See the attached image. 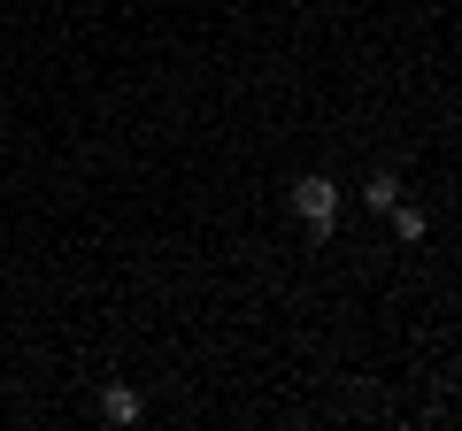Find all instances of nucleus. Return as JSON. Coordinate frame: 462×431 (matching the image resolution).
<instances>
[{
	"label": "nucleus",
	"mask_w": 462,
	"mask_h": 431,
	"mask_svg": "<svg viewBox=\"0 0 462 431\" xmlns=\"http://www.w3.org/2000/svg\"><path fill=\"white\" fill-rule=\"evenodd\" d=\"M285 200H293V216L309 224L316 239H331V224H339V200H346V193L324 178V170H309V178H293V193H285Z\"/></svg>",
	"instance_id": "f257e3e1"
},
{
	"label": "nucleus",
	"mask_w": 462,
	"mask_h": 431,
	"mask_svg": "<svg viewBox=\"0 0 462 431\" xmlns=\"http://www.w3.org/2000/svg\"><path fill=\"white\" fill-rule=\"evenodd\" d=\"M100 424H139V416H147V393H139V385H100Z\"/></svg>",
	"instance_id": "f03ea898"
},
{
	"label": "nucleus",
	"mask_w": 462,
	"mask_h": 431,
	"mask_svg": "<svg viewBox=\"0 0 462 431\" xmlns=\"http://www.w3.org/2000/svg\"><path fill=\"white\" fill-rule=\"evenodd\" d=\"M385 216H393V239H409V247H416V239L431 232V216L416 208V200H393V208H385Z\"/></svg>",
	"instance_id": "7ed1b4c3"
},
{
	"label": "nucleus",
	"mask_w": 462,
	"mask_h": 431,
	"mask_svg": "<svg viewBox=\"0 0 462 431\" xmlns=\"http://www.w3.org/2000/svg\"><path fill=\"white\" fill-rule=\"evenodd\" d=\"M363 200H370V208L385 216V208H393V200H401V178H393V170H378V178L363 185Z\"/></svg>",
	"instance_id": "20e7f679"
}]
</instances>
